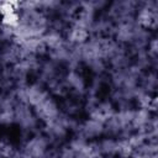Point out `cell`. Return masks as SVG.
I'll return each mask as SVG.
<instances>
[{"mask_svg":"<svg viewBox=\"0 0 158 158\" xmlns=\"http://www.w3.org/2000/svg\"><path fill=\"white\" fill-rule=\"evenodd\" d=\"M14 121L23 136V141L30 136L40 132L41 121L36 116L33 109L26 104L17 101L14 107Z\"/></svg>","mask_w":158,"mask_h":158,"instance_id":"1","label":"cell"},{"mask_svg":"<svg viewBox=\"0 0 158 158\" xmlns=\"http://www.w3.org/2000/svg\"><path fill=\"white\" fill-rule=\"evenodd\" d=\"M142 73L143 72L133 64L123 69L110 70L107 74V84L110 85V89L133 90L138 86L139 77Z\"/></svg>","mask_w":158,"mask_h":158,"instance_id":"2","label":"cell"},{"mask_svg":"<svg viewBox=\"0 0 158 158\" xmlns=\"http://www.w3.org/2000/svg\"><path fill=\"white\" fill-rule=\"evenodd\" d=\"M139 1L136 0H116L109 2L105 9V15L116 25L120 22L136 19Z\"/></svg>","mask_w":158,"mask_h":158,"instance_id":"3","label":"cell"},{"mask_svg":"<svg viewBox=\"0 0 158 158\" xmlns=\"http://www.w3.org/2000/svg\"><path fill=\"white\" fill-rule=\"evenodd\" d=\"M14 93H15V96L19 102L26 104L31 107L36 106L40 101H42L46 96L49 95L48 90L42 84H40L37 81H32V83L21 85L19 88H16L14 90Z\"/></svg>","mask_w":158,"mask_h":158,"instance_id":"4","label":"cell"},{"mask_svg":"<svg viewBox=\"0 0 158 158\" xmlns=\"http://www.w3.org/2000/svg\"><path fill=\"white\" fill-rule=\"evenodd\" d=\"M135 20L139 26L154 32L158 23V2L156 0L139 1Z\"/></svg>","mask_w":158,"mask_h":158,"instance_id":"5","label":"cell"},{"mask_svg":"<svg viewBox=\"0 0 158 158\" xmlns=\"http://www.w3.org/2000/svg\"><path fill=\"white\" fill-rule=\"evenodd\" d=\"M51 147L52 146L48 138L42 133V131L30 136L21 144V149L32 158H43V156L49 151Z\"/></svg>","mask_w":158,"mask_h":158,"instance_id":"6","label":"cell"},{"mask_svg":"<svg viewBox=\"0 0 158 158\" xmlns=\"http://www.w3.org/2000/svg\"><path fill=\"white\" fill-rule=\"evenodd\" d=\"M63 79L68 89V94L78 98H83V99L85 98V94L88 90V80L80 69L65 70Z\"/></svg>","mask_w":158,"mask_h":158,"instance_id":"7","label":"cell"},{"mask_svg":"<svg viewBox=\"0 0 158 158\" xmlns=\"http://www.w3.org/2000/svg\"><path fill=\"white\" fill-rule=\"evenodd\" d=\"M73 135H78L88 142H95L104 136V122L91 117L83 118Z\"/></svg>","mask_w":158,"mask_h":158,"instance_id":"8","label":"cell"},{"mask_svg":"<svg viewBox=\"0 0 158 158\" xmlns=\"http://www.w3.org/2000/svg\"><path fill=\"white\" fill-rule=\"evenodd\" d=\"M32 109H33L36 116L38 117V120L41 121L42 125L46 123V122H49V121H52L54 118H57L58 115L60 114L59 102L51 94L48 96H46L42 101H40Z\"/></svg>","mask_w":158,"mask_h":158,"instance_id":"9","label":"cell"},{"mask_svg":"<svg viewBox=\"0 0 158 158\" xmlns=\"http://www.w3.org/2000/svg\"><path fill=\"white\" fill-rule=\"evenodd\" d=\"M64 74V72H62V67H59L58 64H56L54 62H52L51 59H48L47 57L41 59V63L38 65V69L35 74L37 83L42 84L44 88L48 83H51L52 80L62 77Z\"/></svg>","mask_w":158,"mask_h":158,"instance_id":"10","label":"cell"},{"mask_svg":"<svg viewBox=\"0 0 158 158\" xmlns=\"http://www.w3.org/2000/svg\"><path fill=\"white\" fill-rule=\"evenodd\" d=\"M139 27L141 26L136 22V20H130V21L116 23L114 26V31H112L111 37L116 42L128 47L131 44V42L133 41V38H135L137 31L139 30Z\"/></svg>","mask_w":158,"mask_h":158,"instance_id":"11","label":"cell"},{"mask_svg":"<svg viewBox=\"0 0 158 158\" xmlns=\"http://www.w3.org/2000/svg\"><path fill=\"white\" fill-rule=\"evenodd\" d=\"M59 102V110L62 114H65L68 116L80 118V116L84 114V99L78 98L74 95H65L60 99Z\"/></svg>","mask_w":158,"mask_h":158,"instance_id":"12","label":"cell"},{"mask_svg":"<svg viewBox=\"0 0 158 158\" xmlns=\"http://www.w3.org/2000/svg\"><path fill=\"white\" fill-rule=\"evenodd\" d=\"M22 58L19 42L11 41L0 46V62L4 67H12Z\"/></svg>","mask_w":158,"mask_h":158,"instance_id":"13","label":"cell"},{"mask_svg":"<svg viewBox=\"0 0 158 158\" xmlns=\"http://www.w3.org/2000/svg\"><path fill=\"white\" fill-rule=\"evenodd\" d=\"M130 156L133 158H158L157 142L143 139L131 147Z\"/></svg>","mask_w":158,"mask_h":158,"instance_id":"14","label":"cell"},{"mask_svg":"<svg viewBox=\"0 0 158 158\" xmlns=\"http://www.w3.org/2000/svg\"><path fill=\"white\" fill-rule=\"evenodd\" d=\"M158 85V78H157V70H146L141 74L138 86L142 91H144L148 95L154 96L157 91Z\"/></svg>","mask_w":158,"mask_h":158,"instance_id":"15","label":"cell"},{"mask_svg":"<svg viewBox=\"0 0 158 158\" xmlns=\"http://www.w3.org/2000/svg\"><path fill=\"white\" fill-rule=\"evenodd\" d=\"M115 158H133V157H131L130 154H126V156H118V157H115Z\"/></svg>","mask_w":158,"mask_h":158,"instance_id":"16","label":"cell"},{"mask_svg":"<svg viewBox=\"0 0 158 158\" xmlns=\"http://www.w3.org/2000/svg\"><path fill=\"white\" fill-rule=\"evenodd\" d=\"M4 68H5V67H4V65H2V63L0 62V75H1V73H2V70H4Z\"/></svg>","mask_w":158,"mask_h":158,"instance_id":"17","label":"cell"},{"mask_svg":"<svg viewBox=\"0 0 158 158\" xmlns=\"http://www.w3.org/2000/svg\"><path fill=\"white\" fill-rule=\"evenodd\" d=\"M1 22H2V17H1V14H0V25H1Z\"/></svg>","mask_w":158,"mask_h":158,"instance_id":"18","label":"cell"}]
</instances>
